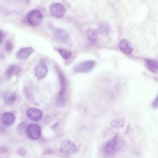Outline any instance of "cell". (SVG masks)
Wrapping results in <instances>:
<instances>
[{
	"label": "cell",
	"instance_id": "cell-7",
	"mask_svg": "<svg viewBox=\"0 0 158 158\" xmlns=\"http://www.w3.org/2000/svg\"><path fill=\"white\" fill-rule=\"evenodd\" d=\"M60 150L64 154H70L75 151L76 146L72 141L70 140H64L60 144Z\"/></svg>",
	"mask_w": 158,
	"mask_h": 158
},
{
	"label": "cell",
	"instance_id": "cell-8",
	"mask_svg": "<svg viewBox=\"0 0 158 158\" xmlns=\"http://www.w3.org/2000/svg\"><path fill=\"white\" fill-rule=\"evenodd\" d=\"M27 115L28 118L34 122L40 120L43 117L42 112L36 108H30L27 110Z\"/></svg>",
	"mask_w": 158,
	"mask_h": 158
},
{
	"label": "cell",
	"instance_id": "cell-18",
	"mask_svg": "<svg viewBox=\"0 0 158 158\" xmlns=\"http://www.w3.org/2000/svg\"><path fill=\"white\" fill-rule=\"evenodd\" d=\"M57 51H58L59 53L60 54V56L62 57V58L64 59H68L72 56L71 51H70L66 49L59 48L57 49Z\"/></svg>",
	"mask_w": 158,
	"mask_h": 158
},
{
	"label": "cell",
	"instance_id": "cell-20",
	"mask_svg": "<svg viewBox=\"0 0 158 158\" xmlns=\"http://www.w3.org/2000/svg\"><path fill=\"white\" fill-rule=\"evenodd\" d=\"M151 106L154 109H157L158 108V95L156 96V98L153 100Z\"/></svg>",
	"mask_w": 158,
	"mask_h": 158
},
{
	"label": "cell",
	"instance_id": "cell-16",
	"mask_svg": "<svg viewBox=\"0 0 158 158\" xmlns=\"http://www.w3.org/2000/svg\"><path fill=\"white\" fill-rule=\"evenodd\" d=\"M112 127L115 128H120L125 124V120L123 118H117L113 120L110 123Z\"/></svg>",
	"mask_w": 158,
	"mask_h": 158
},
{
	"label": "cell",
	"instance_id": "cell-11",
	"mask_svg": "<svg viewBox=\"0 0 158 158\" xmlns=\"http://www.w3.org/2000/svg\"><path fill=\"white\" fill-rule=\"evenodd\" d=\"M118 48L123 52L127 54H130L133 51V48L130 43L127 40H122L118 44Z\"/></svg>",
	"mask_w": 158,
	"mask_h": 158
},
{
	"label": "cell",
	"instance_id": "cell-19",
	"mask_svg": "<svg viewBox=\"0 0 158 158\" xmlns=\"http://www.w3.org/2000/svg\"><path fill=\"white\" fill-rule=\"evenodd\" d=\"M16 99V96L14 93H10L6 96V102L8 104H12Z\"/></svg>",
	"mask_w": 158,
	"mask_h": 158
},
{
	"label": "cell",
	"instance_id": "cell-12",
	"mask_svg": "<svg viewBox=\"0 0 158 158\" xmlns=\"http://www.w3.org/2000/svg\"><path fill=\"white\" fill-rule=\"evenodd\" d=\"M15 120V117L14 114L12 112H6L2 114L1 117V120L4 125H12Z\"/></svg>",
	"mask_w": 158,
	"mask_h": 158
},
{
	"label": "cell",
	"instance_id": "cell-15",
	"mask_svg": "<svg viewBox=\"0 0 158 158\" xmlns=\"http://www.w3.org/2000/svg\"><path fill=\"white\" fill-rule=\"evenodd\" d=\"M147 67L151 71L155 72L156 70H158V61L152 59H148L146 60Z\"/></svg>",
	"mask_w": 158,
	"mask_h": 158
},
{
	"label": "cell",
	"instance_id": "cell-13",
	"mask_svg": "<svg viewBox=\"0 0 158 158\" xmlns=\"http://www.w3.org/2000/svg\"><path fill=\"white\" fill-rule=\"evenodd\" d=\"M98 33H99L98 31H97L95 29H93V28L88 29L86 32L88 40L92 43H94L97 41Z\"/></svg>",
	"mask_w": 158,
	"mask_h": 158
},
{
	"label": "cell",
	"instance_id": "cell-2",
	"mask_svg": "<svg viewBox=\"0 0 158 158\" xmlns=\"http://www.w3.org/2000/svg\"><path fill=\"white\" fill-rule=\"evenodd\" d=\"M95 65V62L93 60H86L80 63L74 68L73 70L77 73H86L91 71Z\"/></svg>",
	"mask_w": 158,
	"mask_h": 158
},
{
	"label": "cell",
	"instance_id": "cell-4",
	"mask_svg": "<svg viewBox=\"0 0 158 158\" xmlns=\"http://www.w3.org/2000/svg\"><path fill=\"white\" fill-rule=\"evenodd\" d=\"M48 71V66L44 61H40L35 68V76L39 80L44 78L46 76Z\"/></svg>",
	"mask_w": 158,
	"mask_h": 158
},
{
	"label": "cell",
	"instance_id": "cell-3",
	"mask_svg": "<svg viewBox=\"0 0 158 158\" xmlns=\"http://www.w3.org/2000/svg\"><path fill=\"white\" fill-rule=\"evenodd\" d=\"M43 19V15L40 10H32L27 15V20L30 24L33 26L38 25Z\"/></svg>",
	"mask_w": 158,
	"mask_h": 158
},
{
	"label": "cell",
	"instance_id": "cell-6",
	"mask_svg": "<svg viewBox=\"0 0 158 158\" xmlns=\"http://www.w3.org/2000/svg\"><path fill=\"white\" fill-rule=\"evenodd\" d=\"M27 134L32 139H38L41 136V128L37 125L31 124L27 128Z\"/></svg>",
	"mask_w": 158,
	"mask_h": 158
},
{
	"label": "cell",
	"instance_id": "cell-5",
	"mask_svg": "<svg viewBox=\"0 0 158 158\" xmlns=\"http://www.w3.org/2000/svg\"><path fill=\"white\" fill-rule=\"evenodd\" d=\"M49 10L51 14L57 18L62 17L66 12L64 6L60 3H53L51 5Z\"/></svg>",
	"mask_w": 158,
	"mask_h": 158
},
{
	"label": "cell",
	"instance_id": "cell-1",
	"mask_svg": "<svg viewBox=\"0 0 158 158\" xmlns=\"http://www.w3.org/2000/svg\"><path fill=\"white\" fill-rule=\"evenodd\" d=\"M121 145V139L118 135H116L104 143L101 152L105 157L112 156L119 149Z\"/></svg>",
	"mask_w": 158,
	"mask_h": 158
},
{
	"label": "cell",
	"instance_id": "cell-9",
	"mask_svg": "<svg viewBox=\"0 0 158 158\" xmlns=\"http://www.w3.org/2000/svg\"><path fill=\"white\" fill-rule=\"evenodd\" d=\"M33 52V49L31 47L20 48L16 53V57L20 60H25L28 58Z\"/></svg>",
	"mask_w": 158,
	"mask_h": 158
},
{
	"label": "cell",
	"instance_id": "cell-14",
	"mask_svg": "<svg viewBox=\"0 0 158 158\" xmlns=\"http://www.w3.org/2000/svg\"><path fill=\"white\" fill-rule=\"evenodd\" d=\"M110 26L104 22H101L98 25V31L102 35H107L110 33Z\"/></svg>",
	"mask_w": 158,
	"mask_h": 158
},
{
	"label": "cell",
	"instance_id": "cell-10",
	"mask_svg": "<svg viewBox=\"0 0 158 158\" xmlns=\"http://www.w3.org/2000/svg\"><path fill=\"white\" fill-rule=\"evenodd\" d=\"M54 36L59 41L62 43L67 42L70 39L69 33L63 29H57L54 31Z\"/></svg>",
	"mask_w": 158,
	"mask_h": 158
},
{
	"label": "cell",
	"instance_id": "cell-17",
	"mask_svg": "<svg viewBox=\"0 0 158 158\" xmlns=\"http://www.w3.org/2000/svg\"><path fill=\"white\" fill-rule=\"evenodd\" d=\"M20 72V68L15 65H12L10 66L6 71V75L8 77H11L12 75H16Z\"/></svg>",
	"mask_w": 158,
	"mask_h": 158
}]
</instances>
